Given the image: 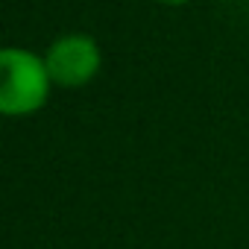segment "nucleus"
Wrapping results in <instances>:
<instances>
[{
  "label": "nucleus",
  "mask_w": 249,
  "mask_h": 249,
  "mask_svg": "<svg viewBox=\"0 0 249 249\" xmlns=\"http://www.w3.org/2000/svg\"><path fill=\"white\" fill-rule=\"evenodd\" d=\"M53 88L56 85L47 71L44 53L15 44L0 50V114L3 117L38 114L47 106Z\"/></svg>",
  "instance_id": "obj_1"
},
{
  "label": "nucleus",
  "mask_w": 249,
  "mask_h": 249,
  "mask_svg": "<svg viewBox=\"0 0 249 249\" xmlns=\"http://www.w3.org/2000/svg\"><path fill=\"white\" fill-rule=\"evenodd\" d=\"M47 71L56 88L76 91L91 85L103 71V50L88 33H62L44 50Z\"/></svg>",
  "instance_id": "obj_2"
},
{
  "label": "nucleus",
  "mask_w": 249,
  "mask_h": 249,
  "mask_svg": "<svg viewBox=\"0 0 249 249\" xmlns=\"http://www.w3.org/2000/svg\"><path fill=\"white\" fill-rule=\"evenodd\" d=\"M156 3H164V6H188L194 0H156Z\"/></svg>",
  "instance_id": "obj_3"
}]
</instances>
